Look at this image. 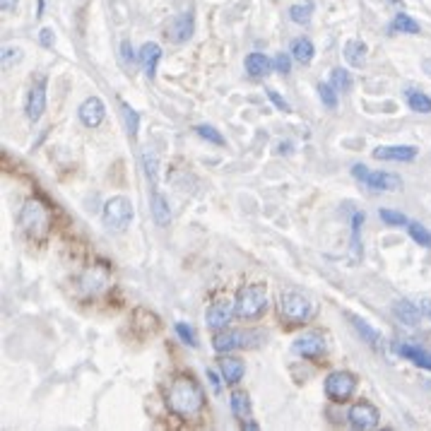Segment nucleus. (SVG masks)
<instances>
[{"mask_svg":"<svg viewBox=\"0 0 431 431\" xmlns=\"http://www.w3.org/2000/svg\"><path fill=\"white\" fill-rule=\"evenodd\" d=\"M133 203L126 196H116L104 205V224L114 232H123L133 222Z\"/></svg>","mask_w":431,"mask_h":431,"instance_id":"nucleus-5","label":"nucleus"},{"mask_svg":"<svg viewBox=\"0 0 431 431\" xmlns=\"http://www.w3.org/2000/svg\"><path fill=\"white\" fill-rule=\"evenodd\" d=\"M46 111V80H39L27 96V118L37 123Z\"/></svg>","mask_w":431,"mask_h":431,"instance_id":"nucleus-15","label":"nucleus"},{"mask_svg":"<svg viewBox=\"0 0 431 431\" xmlns=\"http://www.w3.org/2000/svg\"><path fill=\"white\" fill-rule=\"evenodd\" d=\"M15 8H17V0H0V10H3L5 15L12 12Z\"/></svg>","mask_w":431,"mask_h":431,"instance_id":"nucleus-45","label":"nucleus"},{"mask_svg":"<svg viewBox=\"0 0 431 431\" xmlns=\"http://www.w3.org/2000/svg\"><path fill=\"white\" fill-rule=\"evenodd\" d=\"M393 314L400 318V323H405V326H409V328L419 326V321H422V311H419V306L412 304V301H407V299L395 301Z\"/></svg>","mask_w":431,"mask_h":431,"instance_id":"nucleus-19","label":"nucleus"},{"mask_svg":"<svg viewBox=\"0 0 431 431\" xmlns=\"http://www.w3.org/2000/svg\"><path fill=\"white\" fill-rule=\"evenodd\" d=\"M208 378H210V383H212L214 393H219V391H222V381H219V376L212 371V369H210V371H208Z\"/></svg>","mask_w":431,"mask_h":431,"instance_id":"nucleus-44","label":"nucleus"},{"mask_svg":"<svg viewBox=\"0 0 431 431\" xmlns=\"http://www.w3.org/2000/svg\"><path fill=\"white\" fill-rule=\"evenodd\" d=\"M159 58H162V46L155 44V41H150V44H145L140 49V63H142V68H145V75L150 80L157 78Z\"/></svg>","mask_w":431,"mask_h":431,"instance_id":"nucleus-17","label":"nucleus"},{"mask_svg":"<svg viewBox=\"0 0 431 431\" xmlns=\"http://www.w3.org/2000/svg\"><path fill=\"white\" fill-rule=\"evenodd\" d=\"M407 232L412 236L414 241H417L419 246H424V248H431V232L427 227H422L419 222H409L407 224Z\"/></svg>","mask_w":431,"mask_h":431,"instance_id":"nucleus-31","label":"nucleus"},{"mask_svg":"<svg viewBox=\"0 0 431 431\" xmlns=\"http://www.w3.org/2000/svg\"><path fill=\"white\" fill-rule=\"evenodd\" d=\"M347 419H350V424L354 429H373L378 427V419H381V414H378V409L373 407L371 403H357L350 407V414H347Z\"/></svg>","mask_w":431,"mask_h":431,"instance_id":"nucleus-10","label":"nucleus"},{"mask_svg":"<svg viewBox=\"0 0 431 431\" xmlns=\"http://www.w3.org/2000/svg\"><path fill=\"white\" fill-rule=\"evenodd\" d=\"M19 227L32 239H44L51 229V212L39 200H27L22 212H19Z\"/></svg>","mask_w":431,"mask_h":431,"instance_id":"nucleus-3","label":"nucleus"},{"mask_svg":"<svg viewBox=\"0 0 431 431\" xmlns=\"http://www.w3.org/2000/svg\"><path fill=\"white\" fill-rule=\"evenodd\" d=\"M366 44L364 41H359V39H352V41H347V46H345V58H347V63L352 65V68H362L364 65V60H366Z\"/></svg>","mask_w":431,"mask_h":431,"instance_id":"nucleus-25","label":"nucleus"},{"mask_svg":"<svg viewBox=\"0 0 431 431\" xmlns=\"http://www.w3.org/2000/svg\"><path fill=\"white\" fill-rule=\"evenodd\" d=\"M265 92H268V99L273 101V104H275V106H277V109H280V111H285V114H287V111H291V109H289V104H287V101L282 99V96L277 94L275 90H265Z\"/></svg>","mask_w":431,"mask_h":431,"instance_id":"nucleus-38","label":"nucleus"},{"mask_svg":"<svg viewBox=\"0 0 431 431\" xmlns=\"http://www.w3.org/2000/svg\"><path fill=\"white\" fill-rule=\"evenodd\" d=\"M357 391V376L350 371H332L326 378V395L332 403H347Z\"/></svg>","mask_w":431,"mask_h":431,"instance_id":"nucleus-7","label":"nucleus"},{"mask_svg":"<svg viewBox=\"0 0 431 431\" xmlns=\"http://www.w3.org/2000/svg\"><path fill=\"white\" fill-rule=\"evenodd\" d=\"M395 352H398L400 357L409 359L412 364H417L419 369H427V371H431V354L429 352L419 350V347H414V345H398L395 347Z\"/></svg>","mask_w":431,"mask_h":431,"instance_id":"nucleus-23","label":"nucleus"},{"mask_svg":"<svg viewBox=\"0 0 431 431\" xmlns=\"http://www.w3.org/2000/svg\"><path fill=\"white\" fill-rule=\"evenodd\" d=\"M318 94H321V101L328 109H335L337 106V90L330 82H321V85H318Z\"/></svg>","mask_w":431,"mask_h":431,"instance_id":"nucleus-33","label":"nucleus"},{"mask_svg":"<svg viewBox=\"0 0 431 431\" xmlns=\"http://www.w3.org/2000/svg\"><path fill=\"white\" fill-rule=\"evenodd\" d=\"M347 318L352 321L354 330L362 335V340L366 342L369 347H373V350H381V347H383V337H381V332H378L376 328H371L366 321H364V318H359V316H354V314H347Z\"/></svg>","mask_w":431,"mask_h":431,"instance_id":"nucleus-16","label":"nucleus"},{"mask_svg":"<svg viewBox=\"0 0 431 431\" xmlns=\"http://www.w3.org/2000/svg\"><path fill=\"white\" fill-rule=\"evenodd\" d=\"M294 352L304 359H318L326 352V340H323L321 332H306L294 342Z\"/></svg>","mask_w":431,"mask_h":431,"instance_id":"nucleus-13","label":"nucleus"},{"mask_svg":"<svg viewBox=\"0 0 431 431\" xmlns=\"http://www.w3.org/2000/svg\"><path fill=\"white\" fill-rule=\"evenodd\" d=\"M364 219H366V214H364V212H354V217H352V251H354V258H359V255H362V244H359V232H362Z\"/></svg>","mask_w":431,"mask_h":431,"instance_id":"nucleus-32","label":"nucleus"},{"mask_svg":"<svg viewBox=\"0 0 431 431\" xmlns=\"http://www.w3.org/2000/svg\"><path fill=\"white\" fill-rule=\"evenodd\" d=\"M229 403H232V414L239 419L241 429H248V431L260 429L258 424L253 422V407H251L248 393L246 391H232V395H229Z\"/></svg>","mask_w":431,"mask_h":431,"instance_id":"nucleus-9","label":"nucleus"},{"mask_svg":"<svg viewBox=\"0 0 431 431\" xmlns=\"http://www.w3.org/2000/svg\"><path fill=\"white\" fill-rule=\"evenodd\" d=\"M150 208H152V217H155L157 227H167L169 219H171V212H169V203H167V198L159 193V188H152Z\"/></svg>","mask_w":431,"mask_h":431,"instance_id":"nucleus-22","label":"nucleus"},{"mask_svg":"<svg viewBox=\"0 0 431 431\" xmlns=\"http://www.w3.org/2000/svg\"><path fill=\"white\" fill-rule=\"evenodd\" d=\"M12 58H15V60L22 58V51H19V49H5V51H3V65H5V68H10Z\"/></svg>","mask_w":431,"mask_h":431,"instance_id":"nucleus-40","label":"nucleus"},{"mask_svg":"<svg viewBox=\"0 0 431 431\" xmlns=\"http://www.w3.org/2000/svg\"><path fill=\"white\" fill-rule=\"evenodd\" d=\"M258 340H260V332L227 330V328H224V330H217V335L212 337V347H214V352L227 354V352L239 350V347H253Z\"/></svg>","mask_w":431,"mask_h":431,"instance_id":"nucleus-6","label":"nucleus"},{"mask_svg":"<svg viewBox=\"0 0 431 431\" xmlns=\"http://www.w3.org/2000/svg\"><path fill=\"white\" fill-rule=\"evenodd\" d=\"M291 58L296 60V63H301V65H309L311 60H314V53H316V49H314V44H311V39H294V44H291Z\"/></svg>","mask_w":431,"mask_h":431,"instance_id":"nucleus-24","label":"nucleus"},{"mask_svg":"<svg viewBox=\"0 0 431 431\" xmlns=\"http://www.w3.org/2000/svg\"><path fill=\"white\" fill-rule=\"evenodd\" d=\"M78 114H80L82 126H87V128H99L101 121H104V116H106V106H104V101H101L99 96H90V99H85L80 104Z\"/></svg>","mask_w":431,"mask_h":431,"instance_id":"nucleus-12","label":"nucleus"},{"mask_svg":"<svg viewBox=\"0 0 431 431\" xmlns=\"http://www.w3.org/2000/svg\"><path fill=\"white\" fill-rule=\"evenodd\" d=\"M369 174H371V171H369L364 164H354V167H352V176L357 178V181H362V183H366Z\"/></svg>","mask_w":431,"mask_h":431,"instance_id":"nucleus-41","label":"nucleus"},{"mask_svg":"<svg viewBox=\"0 0 431 431\" xmlns=\"http://www.w3.org/2000/svg\"><path fill=\"white\" fill-rule=\"evenodd\" d=\"M273 65H275L277 73L287 75L291 70V53H277L275 60H273Z\"/></svg>","mask_w":431,"mask_h":431,"instance_id":"nucleus-37","label":"nucleus"},{"mask_svg":"<svg viewBox=\"0 0 431 431\" xmlns=\"http://www.w3.org/2000/svg\"><path fill=\"white\" fill-rule=\"evenodd\" d=\"M407 104L412 111H417V114H431V99L424 92H417V90H407Z\"/></svg>","mask_w":431,"mask_h":431,"instance_id":"nucleus-26","label":"nucleus"},{"mask_svg":"<svg viewBox=\"0 0 431 431\" xmlns=\"http://www.w3.org/2000/svg\"><path fill=\"white\" fill-rule=\"evenodd\" d=\"M381 219L391 227H407L409 219L403 212H395V210H381Z\"/></svg>","mask_w":431,"mask_h":431,"instance_id":"nucleus-35","label":"nucleus"},{"mask_svg":"<svg viewBox=\"0 0 431 431\" xmlns=\"http://www.w3.org/2000/svg\"><path fill=\"white\" fill-rule=\"evenodd\" d=\"M270 68H273V63H270V58L265 53H248L246 56V73L251 75V78H265V75L270 73Z\"/></svg>","mask_w":431,"mask_h":431,"instance_id":"nucleus-21","label":"nucleus"},{"mask_svg":"<svg viewBox=\"0 0 431 431\" xmlns=\"http://www.w3.org/2000/svg\"><path fill=\"white\" fill-rule=\"evenodd\" d=\"M121 58H123V63H126V65H130L133 60H135V53H133L130 41H123V44H121Z\"/></svg>","mask_w":431,"mask_h":431,"instance_id":"nucleus-39","label":"nucleus"},{"mask_svg":"<svg viewBox=\"0 0 431 431\" xmlns=\"http://www.w3.org/2000/svg\"><path fill=\"white\" fill-rule=\"evenodd\" d=\"M219 371H222V378L229 386H236V383L244 378L246 366H244V362L236 357H222L219 359Z\"/></svg>","mask_w":431,"mask_h":431,"instance_id":"nucleus-20","label":"nucleus"},{"mask_svg":"<svg viewBox=\"0 0 431 431\" xmlns=\"http://www.w3.org/2000/svg\"><path fill=\"white\" fill-rule=\"evenodd\" d=\"M121 109H123V118H126L128 133H130V137H135L137 130H140V116H137V111L133 109L130 104H126V101L121 104Z\"/></svg>","mask_w":431,"mask_h":431,"instance_id":"nucleus-30","label":"nucleus"},{"mask_svg":"<svg viewBox=\"0 0 431 431\" xmlns=\"http://www.w3.org/2000/svg\"><path fill=\"white\" fill-rule=\"evenodd\" d=\"M366 188H371V191H398V188H403V181L395 174L371 171L366 178Z\"/></svg>","mask_w":431,"mask_h":431,"instance_id":"nucleus-18","label":"nucleus"},{"mask_svg":"<svg viewBox=\"0 0 431 431\" xmlns=\"http://www.w3.org/2000/svg\"><path fill=\"white\" fill-rule=\"evenodd\" d=\"M311 311H314L311 301L299 291H285L280 296V316L291 326H301L304 321H309Z\"/></svg>","mask_w":431,"mask_h":431,"instance_id":"nucleus-4","label":"nucleus"},{"mask_svg":"<svg viewBox=\"0 0 431 431\" xmlns=\"http://www.w3.org/2000/svg\"><path fill=\"white\" fill-rule=\"evenodd\" d=\"M393 32H400V34H419V22H417V19L409 17V15L400 12V15H395V19H393Z\"/></svg>","mask_w":431,"mask_h":431,"instance_id":"nucleus-28","label":"nucleus"},{"mask_svg":"<svg viewBox=\"0 0 431 431\" xmlns=\"http://www.w3.org/2000/svg\"><path fill=\"white\" fill-rule=\"evenodd\" d=\"M417 306H419V311H422V316H427L429 321H431V299H429V296L419 299V301H417Z\"/></svg>","mask_w":431,"mask_h":431,"instance_id":"nucleus-43","label":"nucleus"},{"mask_svg":"<svg viewBox=\"0 0 431 431\" xmlns=\"http://www.w3.org/2000/svg\"><path fill=\"white\" fill-rule=\"evenodd\" d=\"M234 314H236V301L224 296V299H217L210 306L208 314H205V321H208V328H212V330H224L232 323Z\"/></svg>","mask_w":431,"mask_h":431,"instance_id":"nucleus-8","label":"nucleus"},{"mask_svg":"<svg viewBox=\"0 0 431 431\" xmlns=\"http://www.w3.org/2000/svg\"><path fill=\"white\" fill-rule=\"evenodd\" d=\"M39 41H41V46L51 49V46H53V41H56V37H53V32H51V29H41V32H39Z\"/></svg>","mask_w":431,"mask_h":431,"instance_id":"nucleus-42","label":"nucleus"},{"mask_svg":"<svg viewBox=\"0 0 431 431\" xmlns=\"http://www.w3.org/2000/svg\"><path fill=\"white\" fill-rule=\"evenodd\" d=\"M176 332H178V337H181V340L186 342V345L198 347L196 332H193V328H191V326H186V323H176Z\"/></svg>","mask_w":431,"mask_h":431,"instance_id":"nucleus-36","label":"nucleus"},{"mask_svg":"<svg viewBox=\"0 0 431 431\" xmlns=\"http://www.w3.org/2000/svg\"><path fill=\"white\" fill-rule=\"evenodd\" d=\"M196 133H198L200 137H203V140L212 142V145H224V137H222V133H219L217 128H212V126H198Z\"/></svg>","mask_w":431,"mask_h":431,"instance_id":"nucleus-34","label":"nucleus"},{"mask_svg":"<svg viewBox=\"0 0 431 431\" xmlns=\"http://www.w3.org/2000/svg\"><path fill=\"white\" fill-rule=\"evenodd\" d=\"M417 157V147L412 145H383L373 150V159L383 162H412Z\"/></svg>","mask_w":431,"mask_h":431,"instance_id":"nucleus-14","label":"nucleus"},{"mask_svg":"<svg viewBox=\"0 0 431 431\" xmlns=\"http://www.w3.org/2000/svg\"><path fill=\"white\" fill-rule=\"evenodd\" d=\"M167 405L176 417L193 419L200 414L205 405V393L198 381L191 376H176L167 391Z\"/></svg>","mask_w":431,"mask_h":431,"instance_id":"nucleus-1","label":"nucleus"},{"mask_svg":"<svg viewBox=\"0 0 431 431\" xmlns=\"http://www.w3.org/2000/svg\"><path fill=\"white\" fill-rule=\"evenodd\" d=\"M268 311V289L265 285L255 282V285H246L244 289H239L236 296V316L244 321H255Z\"/></svg>","mask_w":431,"mask_h":431,"instance_id":"nucleus-2","label":"nucleus"},{"mask_svg":"<svg viewBox=\"0 0 431 431\" xmlns=\"http://www.w3.org/2000/svg\"><path fill=\"white\" fill-rule=\"evenodd\" d=\"M193 32H196V17H193V12L176 15L167 27V37L171 39L174 44H183V41H188L193 37Z\"/></svg>","mask_w":431,"mask_h":431,"instance_id":"nucleus-11","label":"nucleus"},{"mask_svg":"<svg viewBox=\"0 0 431 431\" xmlns=\"http://www.w3.org/2000/svg\"><path fill=\"white\" fill-rule=\"evenodd\" d=\"M330 85L335 87L337 92H350L352 85H354L352 73H350V70H345V68H335L330 73Z\"/></svg>","mask_w":431,"mask_h":431,"instance_id":"nucleus-29","label":"nucleus"},{"mask_svg":"<svg viewBox=\"0 0 431 431\" xmlns=\"http://www.w3.org/2000/svg\"><path fill=\"white\" fill-rule=\"evenodd\" d=\"M311 15H314V3H296L289 8V17L296 24H311Z\"/></svg>","mask_w":431,"mask_h":431,"instance_id":"nucleus-27","label":"nucleus"}]
</instances>
